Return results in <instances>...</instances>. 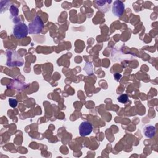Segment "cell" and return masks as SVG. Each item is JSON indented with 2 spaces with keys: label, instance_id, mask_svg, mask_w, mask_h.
I'll return each instance as SVG.
<instances>
[{
  "label": "cell",
  "instance_id": "1",
  "mask_svg": "<svg viewBox=\"0 0 158 158\" xmlns=\"http://www.w3.org/2000/svg\"><path fill=\"white\" fill-rule=\"evenodd\" d=\"M7 64L9 66H21L23 64V59L19 54L14 51H8L7 52Z\"/></svg>",
  "mask_w": 158,
  "mask_h": 158
},
{
  "label": "cell",
  "instance_id": "7",
  "mask_svg": "<svg viewBox=\"0 0 158 158\" xmlns=\"http://www.w3.org/2000/svg\"><path fill=\"white\" fill-rule=\"evenodd\" d=\"M117 100L118 101V102L124 104V103L127 102V101L128 100V96L126 94H123L117 98Z\"/></svg>",
  "mask_w": 158,
  "mask_h": 158
},
{
  "label": "cell",
  "instance_id": "3",
  "mask_svg": "<svg viewBox=\"0 0 158 158\" xmlns=\"http://www.w3.org/2000/svg\"><path fill=\"white\" fill-rule=\"evenodd\" d=\"M44 27L43 22L39 16H36L31 23L28 25L29 33L30 34H38L41 32Z\"/></svg>",
  "mask_w": 158,
  "mask_h": 158
},
{
  "label": "cell",
  "instance_id": "5",
  "mask_svg": "<svg viewBox=\"0 0 158 158\" xmlns=\"http://www.w3.org/2000/svg\"><path fill=\"white\" fill-rule=\"evenodd\" d=\"M125 6L124 4L120 1H115L114 2L112 6V13L117 16L120 17L124 12Z\"/></svg>",
  "mask_w": 158,
  "mask_h": 158
},
{
  "label": "cell",
  "instance_id": "8",
  "mask_svg": "<svg viewBox=\"0 0 158 158\" xmlns=\"http://www.w3.org/2000/svg\"><path fill=\"white\" fill-rule=\"evenodd\" d=\"M9 105L12 107H15L17 105V101L15 99L11 98V99H9Z\"/></svg>",
  "mask_w": 158,
  "mask_h": 158
},
{
  "label": "cell",
  "instance_id": "4",
  "mask_svg": "<svg viewBox=\"0 0 158 158\" xmlns=\"http://www.w3.org/2000/svg\"><path fill=\"white\" fill-rule=\"evenodd\" d=\"M93 131V125L89 122H83L79 126V133L81 136L89 135Z\"/></svg>",
  "mask_w": 158,
  "mask_h": 158
},
{
  "label": "cell",
  "instance_id": "2",
  "mask_svg": "<svg viewBox=\"0 0 158 158\" xmlns=\"http://www.w3.org/2000/svg\"><path fill=\"white\" fill-rule=\"evenodd\" d=\"M29 32L28 26L22 22L17 23L13 29V34L14 36L18 39H21L26 37Z\"/></svg>",
  "mask_w": 158,
  "mask_h": 158
},
{
  "label": "cell",
  "instance_id": "6",
  "mask_svg": "<svg viewBox=\"0 0 158 158\" xmlns=\"http://www.w3.org/2000/svg\"><path fill=\"white\" fill-rule=\"evenodd\" d=\"M143 132H144V134L146 137H147L148 138H151L155 136L156 132V129L154 126L151 125H146V127H144Z\"/></svg>",
  "mask_w": 158,
  "mask_h": 158
}]
</instances>
